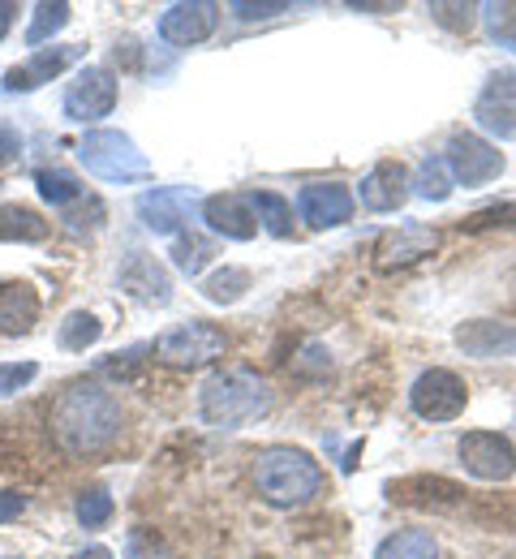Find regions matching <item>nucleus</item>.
Returning <instances> with one entry per match:
<instances>
[{
    "label": "nucleus",
    "instance_id": "nucleus-1",
    "mask_svg": "<svg viewBox=\"0 0 516 559\" xmlns=\"http://www.w3.org/2000/svg\"><path fill=\"white\" fill-rule=\"evenodd\" d=\"M48 430L65 456H99L121 435V405L99 379H74L52 401Z\"/></svg>",
    "mask_w": 516,
    "mask_h": 559
},
{
    "label": "nucleus",
    "instance_id": "nucleus-2",
    "mask_svg": "<svg viewBox=\"0 0 516 559\" xmlns=\"http://www.w3.org/2000/svg\"><path fill=\"white\" fill-rule=\"evenodd\" d=\"M267 409H272V388L245 366L216 370L199 388V418L212 430H241L250 421L267 418Z\"/></svg>",
    "mask_w": 516,
    "mask_h": 559
},
{
    "label": "nucleus",
    "instance_id": "nucleus-3",
    "mask_svg": "<svg viewBox=\"0 0 516 559\" xmlns=\"http://www.w3.org/2000/svg\"><path fill=\"white\" fill-rule=\"evenodd\" d=\"M254 487L272 508H305L323 490V469L305 448L272 443L254 456Z\"/></svg>",
    "mask_w": 516,
    "mask_h": 559
},
{
    "label": "nucleus",
    "instance_id": "nucleus-4",
    "mask_svg": "<svg viewBox=\"0 0 516 559\" xmlns=\"http://www.w3.org/2000/svg\"><path fill=\"white\" fill-rule=\"evenodd\" d=\"M77 159L91 177L112 186H134L151 177V159L125 130H86V139L77 142Z\"/></svg>",
    "mask_w": 516,
    "mask_h": 559
},
{
    "label": "nucleus",
    "instance_id": "nucleus-5",
    "mask_svg": "<svg viewBox=\"0 0 516 559\" xmlns=\"http://www.w3.org/2000/svg\"><path fill=\"white\" fill-rule=\"evenodd\" d=\"M443 164H447L452 181L465 186V190L491 186V181H500L504 168H508V159H504V151H500L495 142H487L482 134H469V130H460V134L447 139Z\"/></svg>",
    "mask_w": 516,
    "mask_h": 559
},
{
    "label": "nucleus",
    "instance_id": "nucleus-6",
    "mask_svg": "<svg viewBox=\"0 0 516 559\" xmlns=\"http://www.w3.org/2000/svg\"><path fill=\"white\" fill-rule=\"evenodd\" d=\"M469 405V388L456 370L447 366H431L413 379L409 388V409L422 421H456Z\"/></svg>",
    "mask_w": 516,
    "mask_h": 559
},
{
    "label": "nucleus",
    "instance_id": "nucleus-7",
    "mask_svg": "<svg viewBox=\"0 0 516 559\" xmlns=\"http://www.w3.org/2000/svg\"><path fill=\"white\" fill-rule=\"evenodd\" d=\"M228 349V336H224L216 323H181V328H172V332H164L151 353L164 361V366H177V370H190V366H207V361H216L224 357Z\"/></svg>",
    "mask_w": 516,
    "mask_h": 559
},
{
    "label": "nucleus",
    "instance_id": "nucleus-8",
    "mask_svg": "<svg viewBox=\"0 0 516 559\" xmlns=\"http://www.w3.org/2000/svg\"><path fill=\"white\" fill-rule=\"evenodd\" d=\"M117 73L104 70V66H82L74 73V82L65 86V99H61V112L65 121H77V126H95L104 117H112L117 108Z\"/></svg>",
    "mask_w": 516,
    "mask_h": 559
},
{
    "label": "nucleus",
    "instance_id": "nucleus-9",
    "mask_svg": "<svg viewBox=\"0 0 516 559\" xmlns=\"http://www.w3.org/2000/svg\"><path fill=\"white\" fill-rule=\"evenodd\" d=\"M473 121L487 142H516V70H495L482 82L473 99Z\"/></svg>",
    "mask_w": 516,
    "mask_h": 559
},
{
    "label": "nucleus",
    "instance_id": "nucleus-10",
    "mask_svg": "<svg viewBox=\"0 0 516 559\" xmlns=\"http://www.w3.org/2000/svg\"><path fill=\"white\" fill-rule=\"evenodd\" d=\"M456 452H460L465 474L478 483H508L516 474V448L500 430H469Z\"/></svg>",
    "mask_w": 516,
    "mask_h": 559
},
{
    "label": "nucleus",
    "instance_id": "nucleus-11",
    "mask_svg": "<svg viewBox=\"0 0 516 559\" xmlns=\"http://www.w3.org/2000/svg\"><path fill=\"white\" fill-rule=\"evenodd\" d=\"M82 57H86L82 44H52V48H39V52H31L22 66L4 70L0 91H4V95H31V91H39L44 82H52V78H61L70 66H77Z\"/></svg>",
    "mask_w": 516,
    "mask_h": 559
},
{
    "label": "nucleus",
    "instance_id": "nucleus-12",
    "mask_svg": "<svg viewBox=\"0 0 516 559\" xmlns=\"http://www.w3.org/2000/svg\"><path fill=\"white\" fill-rule=\"evenodd\" d=\"M220 26V4L216 0H177L159 17V39L172 48H194L207 44Z\"/></svg>",
    "mask_w": 516,
    "mask_h": 559
},
{
    "label": "nucleus",
    "instance_id": "nucleus-13",
    "mask_svg": "<svg viewBox=\"0 0 516 559\" xmlns=\"http://www.w3.org/2000/svg\"><path fill=\"white\" fill-rule=\"evenodd\" d=\"M199 207V194L185 190V186H155L139 199V219L147 224L155 237H177L190 215Z\"/></svg>",
    "mask_w": 516,
    "mask_h": 559
},
{
    "label": "nucleus",
    "instance_id": "nucleus-14",
    "mask_svg": "<svg viewBox=\"0 0 516 559\" xmlns=\"http://www.w3.org/2000/svg\"><path fill=\"white\" fill-rule=\"evenodd\" d=\"M409 199H413V190H409V168H405L400 159H379L367 177L358 181V199H353V203H362V207L374 211V215H392V211L405 207Z\"/></svg>",
    "mask_w": 516,
    "mask_h": 559
},
{
    "label": "nucleus",
    "instance_id": "nucleus-15",
    "mask_svg": "<svg viewBox=\"0 0 516 559\" xmlns=\"http://www.w3.org/2000/svg\"><path fill=\"white\" fill-rule=\"evenodd\" d=\"M353 194L340 181H310L297 190V219H305L310 228H340L353 219Z\"/></svg>",
    "mask_w": 516,
    "mask_h": 559
},
{
    "label": "nucleus",
    "instance_id": "nucleus-16",
    "mask_svg": "<svg viewBox=\"0 0 516 559\" xmlns=\"http://www.w3.org/2000/svg\"><path fill=\"white\" fill-rule=\"evenodd\" d=\"M440 250V233L431 224H400L396 233H387L379 246H374V267L379 272H396V267H413L422 263L427 254Z\"/></svg>",
    "mask_w": 516,
    "mask_h": 559
},
{
    "label": "nucleus",
    "instance_id": "nucleus-17",
    "mask_svg": "<svg viewBox=\"0 0 516 559\" xmlns=\"http://www.w3.org/2000/svg\"><path fill=\"white\" fill-rule=\"evenodd\" d=\"M456 349L465 357H478V361H508L516 357V323L504 319H469L452 332Z\"/></svg>",
    "mask_w": 516,
    "mask_h": 559
},
{
    "label": "nucleus",
    "instance_id": "nucleus-18",
    "mask_svg": "<svg viewBox=\"0 0 516 559\" xmlns=\"http://www.w3.org/2000/svg\"><path fill=\"white\" fill-rule=\"evenodd\" d=\"M203 211V224L216 233V237H228V241H250L259 233V219H254V207L245 194L228 190V194H212L199 203Z\"/></svg>",
    "mask_w": 516,
    "mask_h": 559
},
{
    "label": "nucleus",
    "instance_id": "nucleus-19",
    "mask_svg": "<svg viewBox=\"0 0 516 559\" xmlns=\"http://www.w3.org/2000/svg\"><path fill=\"white\" fill-rule=\"evenodd\" d=\"M121 293L125 297H134V301H143V306H168L172 301V276H168V267L159 263V259H151V254H130L125 259V267H121Z\"/></svg>",
    "mask_w": 516,
    "mask_h": 559
},
{
    "label": "nucleus",
    "instance_id": "nucleus-20",
    "mask_svg": "<svg viewBox=\"0 0 516 559\" xmlns=\"http://www.w3.org/2000/svg\"><path fill=\"white\" fill-rule=\"evenodd\" d=\"M39 293L31 280H0V336H26L39 323Z\"/></svg>",
    "mask_w": 516,
    "mask_h": 559
},
{
    "label": "nucleus",
    "instance_id": "nucleus-21",
    "mask_svg": "<svg viewBox=\"0 0 516 559\" xmlns=\"http://www.w3.org/2000/svg\"><path fill=\"white\" fill-rule=\"evenodd\" d=\"M52 237V219H44L35 207L26 203H4L0 207V241L9 246H39Z\"/></svg>",
    "mask_w": 516,
    "mask_h": 559
},
{
    "label": "nucleus",
    "instance_id": "nucleus-22",
    "mask_svg": "<svg viewBox=\"0 0 516 559\" xmlns=\"http://www.w3.org/2000/svg\"><path fill=\"white\" fill-rule=\"evenodd\" d=\"M245 199H250V207H254L259 228H267L276 241H289V237H293V203H289L285 194H276V190H250Z\"/></svg>",
    "mask_w": 516,
    "mask_h": 559
},
{
    "label": "nucleus",
    "instance_id": "nucleus-23",
    "mask_svg": "<svg viewBox=\"0 0 516 559\" xmlns=\"http://www.w3.org/2000/svg\"><path fill=\"white\" fill-rule=\"evenodd\" d=\"M374 559H440V538L431 530H396L374 547Z\"/></svg>",
    "mask_w": 516,
    "mask_h": 559
},
{
    "label": "nucleus",
    "instance_id": "nucleus-24",
    "mask_svg": "<svg viewBox=\"0 0 516 559\" xmlns=\"http://www.w3.org/2000/svg\"><path fill=\"white\" fill-rule=\"evenodd\" d=\"M35 190H39V199H44L48 207H57V211H70L86 199V186L77 181L74 173H65V168H39V173H35Z\"/></svg>",
    "mask_w": 516,
    "mask_h": 559
},
{
    "label": "nucleus",
    "instance_id": "nucleus-25",
    "mask_svg": "<svg viewBox=\"0 0 516 559\" xmlns=\"http://www.w3.org/2000/svg\"><path fill=\"white\" fill-rule=\"evenodd\" d=\"M409 190H413L422 203H447V199H452L456 181H452V173H447L443 155H431V159H422V164H418V173L409 177Z\"/></svg>",
    "mask_w": 516,
    "mask_h": 559
},
{
    "label": "nucleus",
    "instance_id": "nucleus-26",
    "mask_svg": "<svg viewBox=\"0 0 516 559\" xmlns=\"http://www.w3.org/2000/svg\"><path fill=\"white\" fill-rule=\"evenodd\" d=\"M172 267L181 272V276L199 280L203 276V267L216 259V246L203 237V233H177V241H172Z\"/></svg>",
    "mask_w": 516,
    "mask_h": 559
},
{
    "label": "nucleus",
    "instance_id": "nucleus-27",
    "mask_svg": "<svg viewBox=\"0 0 516 559\" xmlns=\"http://www.w3.org/2000/svg\"><path fill=\"white\" fill-rule=\"evenodd\" d=\"M70 17H74V4H65V0H44V4H35V17H31V26H26V48H44L52 35H61L65 26H70Z\"/></svg>",
    "mask_w": 516,
    "mask_h": 559
},
{
    "label": "nucleus",
    "instance_id": "nucleus-28",
    "mask_svg": "<svg viewBox=\"0 0 516 559\" xmlns=\"http://www.w3.org/2000/svg\"><path fill=\"white\" fill-rule=\"evenodd\" d=\"M199 293L212 301V306H232L250 293V272L245 267H216L212 276H203Z\"/></svg>",
    "mask_w": 516,
    "mask_h": 559
},
{
    "label": "nucleus",
    "instance_id": "nucleus-29",
    "mask_svg": "<svg viewBox=\"0 0 516 559\" xmlns=\"http://www.w3.org/2000/svg\"><path fill=\"white\" fill-rule=\"evenodd\" d=\"M478 17L487 26V39L516 52V0H491V4H478Z\"/></svg>",
    "mask_w": 516,
    "mask_h": 559
},
{
    "label": "nucleus",
    "instance_id": "nucleus-30",
    "mask_svg": "<svg viewBox=\"0 0 516 559\" xmlns=\"http://www.w3.org/2000/svg\"><path fill=\"white\" fill-rule=\"evenodd\" d=\"M99 336H104V323L91 310H74V314H65V323L57 332V345L65 353H86Z\"/></svg>",
    "mask_w": 516,
    "mask_h": 559
},
{
    "label": "nucleus",
    "instance_id": "nucleus-31",
    "mask_svg": "<svg viewBox=\"0 0 516 559\" xmlns=\"http://www.w3.org/2000/svg\"><path fill=\"white\" fill-rule=\"evenodd\" d=\"M112 512H117V503H112L108 487H86L74 503V516L82 530H104L112 521Z\"/></svg>",
    "mask_w": 516,
    "mask_h": 559
},
{
    "label": "nucleus",
    "instance_id": "nucleus-32",
    "mask_svg": "<svg viewBox=\"0 0 516 559\" xmlns=\"http://www.w3.org/2000/svg\"><path fill=\"white\" fill-rule=\"evenodd\" d=\"M491 228H516V203H495L460 219V233H491Z\"/></svg>",
    "mask_w": 516,
    "mask_h": 559
},
{
    "label": "nucleus",
    "instance_id": "nucleus-33",
    "mask_svg": "<svg viewBox=\"0 0 516 559\" xmlns=\"http://www.w3.org/2000/svg\"><path fill=\"white\" fill-rule=\"evenodd\" d=\"M431 17L440 22V26H447V31H469L473 22H478V4H460V0H435L431 4Z\"/></svg>",
    "mask_w": 516,
    "mask_h": 559
},
{
    "label": "nucleus",
    "instance_id": "nucleus-34",
    "mask_svg": "<svg viewBox=\"0 0 516 559\" xmlns=\"http://www.w3.org/2000/svg\"><path fill=\"white\" fill-rule=\"evenodd\" d=\"M241 22H267V17H280V13H289L293 4L289 0H232L228 4Z\"/></svg>",
    "mask_w": 516,
    "mask_h": 559
},
{
    "label": "nucleus",
    "instance_id": "nucleus-35",
    "mask_svg": "<svg viewBox=\"0 0 516 559\" xmlns=\"http://www.w3.org/2000/svg\"><path fill=\"white\" fill-rule=\"evenodd\" d=\"M35 374H39L35 361H0V401L22 392L26 383H35Z\"/></svg>",
    "mask_w": 516,
    "mask_h": 559
},
{
    "label": "nucleus",
    "instance_id": "nucleus-36",
    "mask_svg": "<svg viewBox=\"0 0 516 559\" xmlns=\"http://www.w3.org/2000/svg\"><path fill=\"white\" fill-rule=\"evenodd\" d=\"M125 559H168V547L155 538V530H130Z\"/></svg>",
    "mask_w": 516,
    "mask_h": 559
},
{
    "label": "nucleus",
    "instance_id": "nucleus-37",
    "mask_svg": "<svg viewBox=\"0 0 516 559\" xmlns=\"http://www.w3.org/2000/svg\"><path fill=\"white\" fill-rule=\"evenodd\" d=\"M22 512H26V495H17V490H0V525L17 521Z\"/></svg>",
    "mask_w": 516,
    "mask_h": 559
},
{
    "label": "nucleus",
    "instance_id": "nucleus-38",
    "mask_svg": "<svg viewBox=\"0 0 516 559\" xmlns=\"http://www.w3.org/2000/svg\"><path fill=\"white\" fill-rule=\"evenodd\" d=\"M17 155H22V139H17V130L0 121V164H9V159H17Z\"/></svg>",
    "mask_w": 516,
    "mask_h": 559
},
{
    "label": "nucleus",
    "instance_id": "nucleus-39",
    "mask_svg": "<svg viewBox=\"0 0 516 559\" xmlns=\"http://www.w3.org/2000/svg\"><path fill=\"white\" fill-rule=\"evenodd\" d=\"M13 17H17V0H0V39L13 31Z\"/></svg>",
    "mask_w": 516,
    "mask_h": 559
},
{
    "label": "nucleus",
    "instance_id": "nucleus-40",
    "mask_svg": "<svg viewBox=\"0 0 516 559\" xmlns=\"http://www.w3.org/2000/svg\"><path fill=\"white\" fill-rule=\"evenodd\" d=\"M349 9H358V13H396L400 4H362V0H353Z\"/></svg>",
    "mask_w": 516,
    "mask_h": 559
},
{
    "label": "nucleus",
    "instance_id": "nucleus-41",
    "mask_svg": "<svg viewBox=\"0 0 516 559\" xmlns=\"http://www.w3.org/2000/svg\"><path fill=\"white\" fill-rule=\"evenodd\" d=\"M74 559H117V556H112L108 547H82V551H77Z\"/></svg>",
    "mask_w": 516,
    "mask_h": 559
},
{
    "label": "nucleus",
    "instance_id": "nucleus-42",
    "mask_svg": "<svg viewBox=\"0 0 516 559\" xmlns=\"http://www.w3.org/2000/svg\"><path fill=\"white\" fill-rule=\"evenodd\" d=\"M9 559H13V556H9Z\"/></svg>",
    "mask_w": 516,
    "mask_h": 559
}]
</instances>
